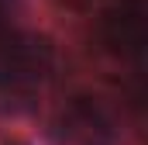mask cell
<instances>
[{
  "label": "cell",
  "mask_w": 148,
  "mask_h": 145,
  "mask_svg": "<svg viewBox=\"0 0 148 145\" xmlns=\"http://www.w3.org/2000/svg\"><path fill=\"white\" fill-rule=\"evenodd\" d=\"M59 135L66 145H114L110 114L90 97H76L59 117Z\"/></svg>",
  "instance_id": "obj_3"
},
{
  "label": "cell",
  "mask_w": 148,
  "mask_h": 145,
  "mask_svg": "<svg viewBox=\"0 0 148 145\" xmlns=\"http://www.w3.org/2000/svg\"><path fill=\"white\" fill-rule=\"evenodd\" d=\"M52 69V48L41 38L10 28L0 17V90L3 93H31Z\"/></svg>",
  "instance_id": "obj_1"
},
{
  "label": "cell",
  "mask_w": 148,
  "mask_h": 145,
  "mask_svg": "<svg viewBox=\"0 0 148 145\" xmlns=\"http://www.w3.org/2000/svg\"><path fill=\"white\" fill-rule=\"evenodd\" d=\"M103 45L117 59L141 62L145 48V0H114L100 21Z\"/></svg>",
  "instance_id": "obj_2"
}]
</instances>
